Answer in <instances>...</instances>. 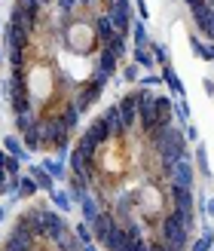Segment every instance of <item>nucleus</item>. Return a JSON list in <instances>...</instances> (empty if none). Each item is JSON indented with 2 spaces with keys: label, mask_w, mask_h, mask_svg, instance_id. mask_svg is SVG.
Wrapping results in <instances>:
<instances>
[{
  "label": "nucleus",
  "mask_w": 214,
  "mask_h": 251,
  "mask_svg": "<svg viewBox=\"0 0 214 251\" xmlns=\"http://www.w3.org/2000/svg\"><path fill=\"white\" fill-rule=\"evenodd\" d=\"M40 242L43 239H37V236L28 230V224H24L22 218H16V224H12V230L3 239V245H0V251H37Z\"/></svg>",
  "instance_id": "1"
},
{
  "label": "nucleus",
  "mask_w": 214,
  "mask_h": 251,
  "mask_svg": "<svg viewBox=\"0 0 214 251\" xmlns=\"http://www.w3.org/2000/svg\"><path fill=\"white\" fill-rule=\"evenodd\" d=\"M9 22L19 25V28H24V31H31V34H37V28H40V22H43V9H34V6H24V3H12Z\"/></svg>",
  "instance_id": "2"
},
{
  "label": "nucleus",
  "mask_w": 214,
  "mask_h": 251,
  "mask_svg": "<svg viewBox=\"0 0 214 251\" xmlns=\"http://www.w3.org/2000/svg\"><path fill=\"white\" fill-rule=\"evenodd\" d=\"M80 141H86V144H92V147H107L110 141H113V135H110V126L104 123V117H98V120H92L89 126H86V132L80 135Z\"/></svg>",
  "instance_id": "3"
},
{
  "label": "nucleus",
  "mask_w": 214,
  "mask_h": 251,
  "mask_svg": "<svg viewBox=\"0 0 214 251\" xmlns=\"http://www.w3.org/2000/svg\"><path fill=\"white\" fill-rule=\"evenodd\" d=\"M117 107H119V120H122V126H125L129 132H135V129H138V89L125 92L119 101H117Z\"/></svg>",
  "instance_id": "4"
},
{
  "label": "nucleus",
  "mask_w": 214,
  "mask_h": 251,
  "mask_svg": "<svg viewBox=\"0 0 214 251\" xmlns=\"http://www.w3.org/2000/svg\"><path fill=\"white\" fill-rule=\"evenodd\" d=\"M166 199H168V205L174 211H196V196H193V190H187V187L168 184L166 187Z\"/></svg>",
  "instance_id": "5"
},
{
  "label": "nucleus",
  "mask_w": 214,
  "mask_h": 251,
  "mask_svg": "<svg viewBox=\"0 0 214 251\" xmlns=\"http://www.w3.org/2000/svg\"><path fill=\"white\" fill-rule=\"evenodd\" d=\"M43 224H46V242H55V239H61L65 233H71L65 215H61V211H55V208H43Z\"/></svg>",
  "instance_id": "6"
},
{
  "label": "nucleus",
  "mask_w": 214,
  "mask_h": 251,
  "mask_svg": "<svg viewBox=\"0 0 214 251\" xmlns=\"http://www.w3.org/2000/svg\"><path fill=\"white\" fill-rule=\"evenodd\" d=\"M34 46V34L19 28V25H6L3 28V49H31Z\"/></svg>",
  "instance_id": "7"
},
{
  "label": "nucleus",
  "mask_w": 214,
  "mask_h": 251,
  "mask_svg": "<svg viewBox=\"0 0 214 251\" xmlns=\"http://www.w3.org/2000/svg\"><path fill=\"white\" fill-rule=\"evenodd\" d=\"M104 16L110 19L113 28H117V34H122V37H129V34H132V25H135L132 9H122V6H104Z\"/></svg>",
  "instance_id": "8"
},
{
  "label": "nucleus",
  "mask_w": 214,
  "mask_h": 251,
  "mask_svg": "<svg viewBox=\"0 0 214 251\" xmlns=\"http://www.w3.org/2000/svg\"><path fill=\"white\" fill-rule=\"evenodd\" d=\"M101 92H104L101 86H95V83H83V86H77V89H73L71 101H73V104H77L83 114H86V110H89V107L98 101V98H101Z\"/></svg>",
  "instance_id": "9"
},
{
  "label": "nucleus",
  "mask_w": 214,
  "mask_h": 251,
  "mask_svg": "<svg viewBox=\"0 0 214 251\" xmlns=\"http://www.w3.org/2000/svg\"><path fill=\"white\" fill-rule=\"evenodd\" d=\"M168 184L174 187H187V190H193V181H196V172L190 166V159H181V162H174V169L168 172Z\"/></svg>",
  "instance_id": "10"
},
{
  "label": "nucleus",
  "mask_w": 214,
  "mask_h": 251,
  "mask_svg": "<svg viewBox=\"0 0 214 251\" xmlns=\"http://www.w3.org/2000/svg\"><path fill=\"white\" fill-rule=\"evenodd\" d=\"M190 12H193V25H196V31L208 37L211 25H214V6H211V0H202V3H196Z\"/></svg>",
  "instance_id": "11"
},
{
  "label": "nucleus",
  "mask_w": 214,
  "mask_h": 251,
  "mask_svg": "<svg viewBox=\"0 0 214 251\" xmlns=\"http://www.w3.org/2000/svg\"><path fill=\"white\" fill-rule=\"evenodd\" d=\"M89 227H92V236H95V242L101 245V242L107 239V233H113V227H117V218H113V211H110V208H104L101 215H98V218L89 224Z\"/></svg>",
  "instance_id": "12"
},
{
  "label": "nucleus",
  "mask_w": 214,
  "mask_h": 251,
  "mask_svg": "<svg viewBox=\"0 0 214 251\" xmlns=\"http://www.w3.org/2000/svg\"><path fill=\"white\" fill-rule=\"evenodd\" d=\"M43 208L46 205H34V208H28V211H22V221L28 224V230L37 236V239H46V224H43Z\"/></svg>",
  "instance_id": "13"
},
{
  "label": "nucleus",
  "mask_w": 214,
  "mask_h": 251,
  "mask_svg": "<svg viewBox=\"0 0 214 251\" xmlns=\"http://www.w3.org/2000/svg\"><path fill=\"white\" fill-rule=\"evenodd\" d=\"M92 31H95V37H98V46H107V43H113V40L119 37V34H117V28L110 25V19L104 16V12L92 19Z\"/></svg>",
  "instance_id": "14"
},
{
  "label": "nucleus",
  "mask_w": 214,
  "mask_h": 251,
  "mask_svg": "<svg viewBox=\"0 0 214 251\" xmlns=\"http://www.w3.org/2000/svg\"><path fill=\"white\" fill-rule=\"evenodd\" d=\"M104 123L110 126V135H113V141H125L129 138V129L122 126V120H119V107L117 104H107V110H104Z\"/></svg>",
  "instance_id": "15"
},
{
  "label": "nucleus",
  "mask_w": 214,
  "mask_h": 251,
  "mask_svg": "<svg viewBox=\"0 0 214 251\" xmlns=\"http://www.w3.org/2000/svg\"><path fill=\"white\" fill-rule=\"evenodd\" d=\"M22 144H24V150H28V153H37V150H43V135H40V120H37L34 126L28 132L22 135Z\"/></svg>",
  "instance_id": "16"
},
{
  "label": "nucleus",
  "mask_w": 214,
  "mask_h": 251,
  "mask_svg": "<svg viewBox=\"0 0 214 251\" xmlns=\"http://www.w3.org/2000/svg\"><path fill=\"white\" fill-rule=\"evenodd\" d=\"M9 110H12V117H19V114H31V110H37V101H34V95H16V98H9Z\"/></svg>",
  "instance_id": "17"
},
{
  "label": "nucleus",
  "mask_w": 214,
  "mask_h": 251,
  "mask_svg": "<svg viewBox=\"0 0 214 251\" xmlns=\"http://www.w3.org/2000/svg\"><path fill=\"white\" fill-rule=\"evenodd\" d=\"M101 211H104V205L98 202V199H95L92 193H89V196H86L83 202H80V215H83V221H86V224H92L98 215H101Z\"/></svg>",
  "instance_id": "18"
},
{
  "label": "nucleus",
  "mask_w": 214,
  "mask_h": 251,
  "mask_svg": "<svg viewBox=\"0 0 214 251\" xmlns=\"http://www.w3.org/2000/svg\"><path fill=\"white\" fill-rule=\"evenodd\" d=\"M0 144H3V150H6L9 156H16V159H22V162L31 156L28 150H24V144H22V138H19V135H6V138H3Z\"/></svg>",
  "instance_id": "19"
},
{
  "label": "nucleus",
  "mask_w": 214,
  "mask_h": 251,
  "mask_svg": "<svg viewBox=\"0 0 214 251\" xmlns=\"http://www.w3.org/2000/svg\"><path fill=\"white\" fill-rule=\"evenodd\" d=\"M49 202H52V208L55 211H61V215H68V211L73 208V199H71V193L68 190H49Z\"/></svg>",
  "instance_id": "20"
},
{
  "label": "nucleus",
  "mask_w": 214,
  "mask_h": 251,
  "mask_svg": "<svg viewBox=\"0 0 214 251\" xmlns=\"http://www.w3.org/2000/svg\"><path fill=\"white\" fill-rule=\"evenodd\" d=\"M95 68L98 71H104L107 77H113L117 74V68H119V58L117 55H110L107 49H98V58H95Z\"/></svg>",
  "instance_id": "21"
},
{
  "label": "nucleus",
  "mask_w": 214,
  "mask_h": 251,
  "mask_svg": "<svg viewBox=\"0 0 214 251\" xmlns=\"http://www.w3.org/2000/svg\"><path fill=\"white\" fill-rule=\"evenodd\" d=\"M40 166H43V169H46V172L55 178V184L68 178V166H65V159H58V156H49V159H43Z\"/></svg>",
  "instance_id": "22"
},
{
  "label": "nucleus",
  "mask_w": 214,
  "mask_h": 251,
  "mask_svg": "<svg viewBox=\"0 0 214 251\" xmlns=\"http://www.w3.org/2000/svg\"><path fill=\"white\" fill-rule=\"evenodd\" d=\"M162 83H166L174 95H181V98H184V92H187V89H184V80L178 77V74H174V68H171V65L162 68Z\"/></svg>",
  "instance_id": "23"
},
{
  "label": "nucleus",
  "mask_w": 214,
  "mask_h": 251,
  "mask_svg": "<svg viewBox=\"0 0 214 251\" xmlns=\"http://www.w3.org/2000/svg\"><path fill=\"white\" fill-rule=\"evenodd\" d=\"M31 178L37 181V187H40V190H55V178H52V175H49L43 166H31Z\"/></svg>",
  "instance_id": "24"
},
{
  "label": "nucleus",
  "mask_w": 214,
  "mask_h": 251,
  "mask_svg": "<svg viewBox=\"0 0 214 251\" xmlns=\"http://www.w3.org/2000/svg\"><path fill=\"white\" fill-rule=\"evenodd\" d=\"M122 242H125V227H122V224H117V227H113V233H107V239L101 242V248H104V251H119Z\"/></svg>",
  "instance_id": "25"
},
{
  "label": "nucleus",
  "mask_w": 214,
  "mask_h": 251,
  "mask_svg": "<svg viewBox=\"0 0 214 251\" xmlns=\"http://www.w3.org/2000/svg\"><path fill=\"white\" fill-rule=\"evenodd\" d=\"M132 46H141V49H147L150 43H153V40H150V34H147V28H144V22L141 19H135V25H132Z\"/></svg>",
  "instance_id": "26"
},
{
  "label": "nucleus",
  "mask_w": 214,
  "mask_h": 251,
  "mask_svg": "<svg viewBox=\"0 0 214 251\" xmlns=\"http://www.w3.org/2000/svg\"><path fill=\"white\" fill-rule=\"evenodd\" d=\"M214 248V227H202V236H199V239H193L190 242V251H211Z\"/></svg>",
  "instance_id": "27"
},
{
  "label": "nucleus",
  "mask_w": 214,
  "mask_h": 251,
  "mask_svg": "<svg viewBox=\"0 0 214 251\" xmlns=\"http://www.w3.org/2000/svg\"><path fill=\"white\" fill-rule=\"evenodd\" d=\"M132 61L138 68H153L156 61H153V52H150V46L141 49V46H132Z\"/></svg>",
  "instance_id": "28"
},
{
  "label": "nucleus",
  "mask_w": 214,
  "mask_h": 251,
  "mask_svg": "<svg viewBox=\"0 0 214 251\" xmlns=\"http://www.w3.org/2000/svg\"><path fill=\"white\" fill-rule=\"evenodd\" d=\"M101 49H107L110 55H117V58L122 61L125 55H129V37H122V34H119V37H117L113 43H107V46H101Z\"/></svg>",
  "instance_id": "29"
},
{
  "label": "nucleus",
  "mask_w": 214,
  "mask_h": 251,
  "mask_svg": "<svg viewBox=\"0 0 214 251\" xmlns=\"http://www.w3.org/2000/svg\"><path fill=\"white\" fill-rule=\"evenodd\" d=\"M40 187H37V181L31 178V175H24V178H19V199H31Z\"/></svg>",
  "instance_id": "30"
},
{
  "label": "nucleus",
  "mask_w": 214,
  "mask_h": 251,
  "mask_svg": "<svg viewBox=\"0 0 214 251\" xmlns=\"http://www.w3.org/2000/svg\"><path fill=\"white\" fill-rule=\"evenodd\" d=\"M37 120H40V110H31V114H19V117H16V129H19V135H24Z\"/></svg>",
  "instance_id": "31"
},
{
  "label": "nucleus",
  "mask_w": 214,
  "mask_h": 251,
  "mask_svg": "<svg viewBox=\"0 0 214 251\" xmlns=\"http://www.w3.org/2000/svg\"><path fill=\"white\" fill-rule=\"evenodd\" d=\"M193 52L199 55V58H205V61H214V43H202L199 37H193Z\"/></svg>",
  "instance_id": "32"
},
{
  "label": "nucleus",
  "mask_w": 214,
  "mask_h": 251,
  "mask_svg": "<svg viewBox=\"0 0 214 251\" xmlns=\"http://www.w3.org/2000/svg\"><path fill=\"white\" fill-rule=\"evenodd\" d=\"M77 0H52V9H55V16H73L77 12Z\"/></svg>",
  "instance_id": "33"
},
{
  "label": "nucleus",
  "mask_w": 214,
  "mask_h": 251,
  "mask_svg": "<svg viewBox=\"0 0 214 251\" xmlns=\"http://www.w3.org/2000/svg\"><path fill=\"white\" fill-rule=\"evenodd\" d=\"M73 236L80 239V245H89V242H95V236H92V227L86 221H80L77 227H73Z\"/></svg>",
  "instance_id": "34"
},
{
  "label": "nucleus",
  "mask_w": 214,
  "mask_h": 251,
  "mask_svg": "<svg viewBox=\"0 0 214 251\" xmlns=\"http://www.w3.org/2000/svg\"><path fill=\"white\" fill-rule=\"evenodd\" d=\"M144 245H147V236H129L125 233V242H122L119 251H144Z\"/></svg>",
  "instance_id": "35"
},
{
  "label": "nucleus",
  "mask_w": 214,
  "mask_h": 251,
  "mask_svg": "<svg viewBox=\"0 0 214 251\" xmlns=\"http://www.w3.org/2000/svg\"><path fill=\"white\" fill-rule=\"evenodd\" d=\"M150 52H153V61H156V65H162V68L171 65V61H168V49L162 46V43H150Z\"/></svg>",
  "instance_id": "36"
},
{
  "label": "nucleus",
  "mask_w": 214,
  "mask_h": 251,
  "mask_svg": "<svg viewBox=\"0 0 214 251\" xmlns=\"http://www.w3.org/2000/svg\"><path fill=\"white\" fill-rule=\"evenodd\" d=\"M196 166H199V172H202L205 178H211V169H208V153H205V147H202V144H196Z\"/></svg>",
  "instance_id": "37"
},
{
  "label": "nucleus",
  "mask_w": 214,
  "mask_h": 251,
  "mask_svg": "<svg viewBox=\"0 0 214 251\" xmlns=\"http://www.w3.org/2000/svg\"><path fill=\"white\" fill-rule=\"evenodd\" d=\"M174 117L181 120V126H187V123H190V104H187V98H181V101L174 104Z\"/></svg>",
  "instance_id": "38"
},
{
  "label": "nucleus",
  "mask_w": 214,
  "mask_h": 251,
  "mask_svg": "<svg viewBox=\"0 0 214 251\" xmlns=\"http://www.w3.org/2000/svg\"><path fill=\"white\" fill-rule=\"evenodd\" d=\"M122 80L125 83H138V80H141V68H138L135 61H132V65H125L122 68Z\"/></svg>",
  "instance_id": "39"
},
{
  "label": "nucleus",
  "mask_w": 214,
  "mask_h": 251,
  "mask_svg": "<svg viewBox=\"0 0 214 251\" xmlns=\"http://www.w3.org/2000/svg\"><path fill=\"white\" fill-rule=\"evenodd\" d=\"M138 86H141V89H153V86H162V74H147V77L138 80Z\"/></svg>",
  "instance_id": "40"
},
{
  "label": "nucleus",
  "mask_w": 214,
  "mask_h": 251,
  "mask_svg": "<svg viewBox=\"0 0 214 251\" xmlns=\"http://www.w3.org/2000/svg\"><path fill=\"white\" fill-rule=\"evenodd\" d=\"M3 169H6V175H19V172H22V159H16V156H9V153H6Z\"/></svg>",
  "instance_id": "41"
},
{
  "label": "nucleus",
  "mask_w": 214,
  "mask_h": 251,
  "mask_svg": "<svg viewBox=\"0 0 214 251\" xmlns=\"http://www.w3.org/2000/svg\"><path fill=\"white\" fill-rule=\"evenodd\" d=\"M89 83H95V86H101V89H104V86L110 83V77H107L104 71H98V68H92V77H89Z\"/></svg>",
  "instance_id": "42"
},
{
  "label": "nucleus",
  "mask_w": 214,
  "mask_h": 251,
  "mask_svg": "<svg viewBox=\"0 0 214 251\" xmlns=\"http://www.w3.org/2000/svg\"><path fill=\"white\" fill-rule=\"evenodd\" d=\"M184 138H187V141H199V129L187 123V126H184Z\"/></svg>",
  "instance_id": "43"
},
{
  "label": "nucleus",
  "mask_w": 214,
  "mask_h": 251,
  "mask_svg": "<svg viewBox=\"0 0 214 251\" xmlns=\"http://www.w3.org/2000/svg\"><path fill=\"white\" fill-rule=\"evenodd\" d=\"M135 9H138V19H141V22H144V19L150 16V12H147V3H144V0H135Z\"/></svg>",
  "instance_id": "44"
},
{
  "label": "nucleus",
  "mask_w": 214,
  "mask_h": 251,
  "mask_svg": "<svg viewBox=\"0 0 214 251\" xmlns=\"http://www.w3.org/2000/svg\"><path fill=\"white\" fill-rule=\"evenodd\" d=\"M16 3H24V6H34V9H43V0H16ZM46 12V9H43Z\"/></svg>",
  "instance_id": "45"
},
{
  "label": "nucleus",
  "mask_w": 214,
  "mask_h": 251,
  "mask_svg": "<svg viewBox=\"0 0 214 251\" xmlns=\"http://www.w3.org/2000/svg\"><path fill=\"white\" fill-rule=\"evenodd\" d=\"M202 211H205L208 218H214V199H205V208H202Z\"/></svg>",
  "instance_id": "46"
},
{
  "label": "nucleus",
  "mask_w": 214,
  "mask_h": 251,
  "mask_svg": "<svg viewBox=\"0 0 214 251\" xmlns=\"http://www.w3.org/2000/svg\"><path fill=\"white\" fill-rule=\"evenodd\" d=\"M77 3H80V6H83V9H92V6H95V3H98V0H77Z\"/></svg>",
  "instance_id": "47"
},
{
  "label": "nucleus",
  "mask_w": 214,
  "mask_h": 251,
  "mask_svg": "<svg viewBox=\"0 0 214 251\" xmlns=\"http://www.w3.org/2000/svg\"><path fill=\"white\" fill-rule=\"evenodd\" d=\"M80 251H98V242H89V245H80Z\"/></svg>",
  "instance_id": "48"
},
{
  "label": "nucleus",
  "mask_w": 214,
  "mask_h": 251,
  "mask_svg": "<svg viewBox=\"0 0 214 251\" xmlns=\"http://www.w3.org/2000/svg\"><path fill=\"white\" fill-rule=\"evenodd\" d=\"M6 178H9V175H6V169L0 166V184H6Z\"/></svg>",
  "instance_id": "49"
},
{
  "label": "nucleus",
  "mask_w": 214,
  "mask_h": 251,
  "mask_svg": "<svg viewBox=\"0 0 214 251\" xmlns=\"http://www.w3.org/2000/svg\"><path fill=\"white\" fill-rule=\"evenodd\" d=\"M6 221V205H0V224Z\"/></svg>",
  "instance_id": "50"
},
{
  "label": "nucleus",
  "mask_w": 214,
  "mask_h": 251,
  "mask_svg": "<svg viewBox=\"0 0 214 251\" xmlns=\"http://www.w3.org/2000/svg\"><path fill=\"white\" fill-rule=\"evenodd\" d=\"M184 3H187V6H190V9H193L196 3H202V0H184Z\"/></svg>",
  "instance_id": "51"
},
{
  "label": "nucleus",
  "mask_w": 214,
  "mask_h": 251,
  "mask_svg": "<svg viewBox=\"0 0 214 251\" xmlns=\"http://www.w3.org/2000/svg\"><path fill=\"white\" fill-rule=\"evenodd\" d=\"M144 251H153V242H150V239H147V245H144Z\"/></svg>",
  "instance_id": "52"
},
{
  "label": "nucleus",
  "mask_w": 214,
  "mask_h": 251,
  "mask_svg": "<svg viewBox=\"0 0 214 251\" xmlns=\"http://www.w3.org/2000/svg\"><path fill=\"white\" fill-rule=\"evenodd\" d=\"M0 61H3V49H0Z\"/></svg>",
  "instance_id": "53"
},
{
  "label": "nucleus",
  "mask_w": 214,
  "mask_h": 251,
  "mask_svg": "<svg viewBox=\"0 0 214 251\" xmlns=\"http://www.w3.org/2000/svg\"><path fill=\"white\" fill-rule=\"evenodd\" d=\"M211 251H214V248H211Z\"/></svg>",
  "instance_id": "54"
}]
</instances>
